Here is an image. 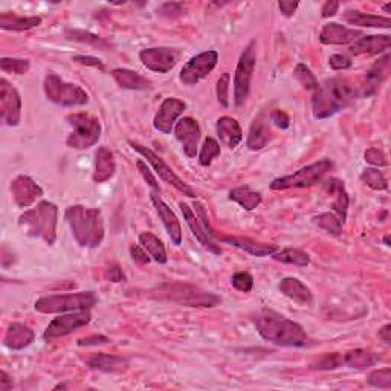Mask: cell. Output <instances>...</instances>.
<instances>
[{
  "label": "cell",
  "mask_w": 391,
  "mask_h": 391,
  "mask_svg": "<svg viewBox=\"0 0 391 391\" xmlns=\"http://www.w3.org/2000/svg\"><path fill=\"white\" fill-rule=\"evenodd\" d=\"M253 322L264 341H269L280 347H293L301 349L311 344V338L298 322L291 321L269 309L257 312L253 316Z\"/></svg>",
  "instance_id": "6da1fadb"
},
{
  "label": "cell",
  "mask_w": 391,
  "mask_h": 391,
  "mask_svg": "<svg viewBox=\"0 0 391 391\" xmlns=\"http://www.w3.org/2000/svg\"><path fill=\"white\" fill-rule=\"evenodd\" d=\"M356 100V91L345 78H330L318 86L312 98L316 120H326Z\"/></svg>",
  "instance_id": "7a4b0ae2"
},
{
  "label": "cell",
  "mask_w": 391,
  "mask_h": 391,
  "mask_svg": "<svg viewBox=\"0 0 391 391\" xmlns=\"http://www.w3.org/2000/svg\"><path fill=\"white\" fill-rule=\"evenodd\" d=\"M64 216L71 226L72 235L80 246L98 248L104 240V220H102L100 210L73 205L66 210Z\"/></svg>",
  "instance_id": "3957f363"
},
{
  "label": "cell",
  "mask_w": 391,
  "mask_h": 391,
  "mask_svg": "<svg viewBox=\"0 0 391 391\" xmlns=\"http://www.w3.org/2000/svg\"><path fill=\"white\" fill-rule=\"evenodd\" d=\"M58 208L53 202L43 201L35 208L25 211L19 217V225L28 235L39 237L48 245H54L57 240Z\"/></svg>",
  "instance_id": "277c9868"
},
{
  "label": "cell",
  "mask_w": 391,
  "mask_h": 391,
  "mask_svg": "<svg viewBox=\"0 0 391 391\" xmlns=\"http://www.w3.org/2000/svg\"><path fill=\"white\" fill-rule=\"evenodd\" d=\"M153 297L172 301L187 307H214L222 302V298L201 287L187 283H165L152 291Z\"/></svg>",
  "instance_id": "5b68a950"
},
{
  "label": "cell",
  "mask_w": 391,
  "mask_h": 391,
  "mask_svg": "<svg viewBox=\"0 0 391 391\" xmlns=\"http://www.w3.org/2000/svg\"><path fill=\"white\" fill-rule=\"evenodd\" d=\"M97 295L93 292H75L48 295L35 301V311L40 313L53 315L75 311H91L97 304Z\"/></svg>",
  "instance_id": "8992f818"
},
{
  "label": "cell",
  "mask_w": 391,
  "mask_h": 391,
  "mask_svg": "<svg viewBox=\"0 0 391 391\" xmlns=\"http://www.w3.org/2000/svg\"><path fill=\"white\" fill-rule=\"evenodd\" d=\"M43 89L49 101L55 102L57 106L63 107H77V106H84L89 101L86 91L83 87L77 84L66 83L55 73H48L43 83Z\"/></svg>",
  "instance_id": "52a82bcc"
},
{
  "label": "cell",
  "mask_w": 391,
  "mask_h": 391,
  "mask_svg": "<svg viewBox=\"0 0 391 391\" xmlns=\"http://www.w3.org/2000/svg\"><path fill=\"white\" fill-rule=\"evenodd\" d=\"M72 125V134L68 136V147L75 150H86L98 143L101 136V124L97 118L87 113H73L68 116Z\"/></svg>",
  "instance_id": "ba28073f"
},
{
  "label": "cell",
  "mask_w": 391,
  "mask_h": 391,
  "mask_svg": "<svg viewBox=\"0 0 391 391\" xmlns=\"http://www.w3.org/2000/svg\"><path fill=\"white\" fill-rule=\"evenodd\" d=\"M334 164L329 159H321L315 164L300 168L298 172L293 174L283 176V178H277L271 182L272 190H289V188H306L312 187L315 183H318L324 176L330 172Z\"/></svg>",
  "instance_id": "9c48e42d"
},
{
  "label": "cell",
  "mask_w": 391,
  "mask_h": 391,
  "mask_svg": "<svg viewBox=\"0 0 391 391\" xmlns=\"http://www.w3.org/2000/svg\"><path fill=\"white\" fill-rule=\"evenodd\" d=\"M255 42H251L240 55L237 63V69L234 73V102L237 106L245 104V101L249 95L251 80L255 69Z\"/></svg>",
  "instance_id": "30bf717a"
},
{
  "label": "cell",
  "mask_w": 391,
  "mask_h": 391,
  "mask_svg": "<svg viewBox=\"0 0 391 391\" xmlns=\"http://www.w3.org/2000/svg\"><path fill=\"white\" fill-rule=\"evenodd\" d=\"M129 144L131 145V149H134L135 152H138L139 154H143V156L147 159V162L153 167L154 172L158 173L159 178L162 181H165L167 183H170V185H173L176 190H179L183 196H188V197H194L196 193H194V190L191 188L188 183L183 182L178 174H176L172 168H170L164 159L159 158L156 153H154L153 150L150 149H147V147L141 145V144H138V143H134V141H129Z\"/></svg>",
  "instance_id": "8fae6325"
},
{
  "label": "cell",
  "mask_w": 391,
  "mask_h": 391,
  "mask_svg": "<svg viewBox=\"0 0 391 391\" xmlns=\"http://www.w3.org/2000/svg\"><path fill=\"white\" fill-rule=\"evenodd\" d=\"M217 62H219L217 51H205V53H201L196 57L190 58L181 69L179 73L181 83H183L185 86L197 84L199 81L210 75L214 68H216Z\"/></svg>",
  "instance_id": "7c38bea8"
},
{
  "label": "cell",
  "mask_w": 391,
  "mask_h": 391,
  "mask_svg": "<svg viewBox=\"0 0 391 391\" xmlns=\"http://www.w3.org/2000/svg\"><path fill=\"white\" fill-rule=\"evenodd\" d=\"M0 116L10 127H16L21 120V97L6 78L0 80Z\"/></svg>",
  "instance_id": "4fadbf2b"
},
{
  "label": "cell",
  "mask_w": 391,
  "mask_h": 391,
  "mask_svg": "<svg viewBox=\"0 0 391 391\" xmlns=\"http://www.w3.org/2000/svg\"><path fill=\"white\" fill-rule=\"evenodd\" d=\"M91 312L89 311H75L68 315H62L58 318H54L49 322V326L45 330V335L43 338L49 341V339L62 338L72 334L81 327L87 326L91 322Z\"/></svg>",
  "instance_id": "5bb4252c"
},
{
  "label": "cell",
  "mask_w": 391,
  "mask_h": 391,
  "mask_svg": "<svg viewBox=\"0 0 391 391\" xmlns=\"http://www.w3.org/2000/svg\"><path fill=\"white\" fill-rule=\"evenodd\" d=\"M143 64L147 69L158 73H167L178 63V51L172 48H149L139 53Z\"/></svg>",
  "instance_id": "9a60e30c"
},
{
  "label": "cell",
  "mask_w": 391,
  "mask_h": 391,
  "mask_svg": "<svg viewBox=\"0 0 391 391\" xmlns=\"http://www.w3.org/2000/svg\"><path fill=\"white\" fill-rule=\"evenodd\" d=\"M174 135L176 139L181 143L183 153L187 154L190 159L196 158L199 139H201V127L196 120L190 116L182 118L174 125Z\"/></svg>",
  "instance_id": "2e32d148"
},
{
  "label": "cell",
  "mask_w": 391,
  "mask_h": 391,
  "mask_svg": "<svg viewBox=\"0 0 391 391\" xmlns=\"http://www.w3.org/2000/svg\"><path fill=\"white\" fill-rule=\"evenodd\" d=\"M185 107H187L185 102L178 98H167L162 101L158 113L153 120L154 129L165 135L172 134V130L176 125V121H178V118L183 113Z\"/></svg>",
  "instance_id": "e0dca14e"
},
{
  "label": "cell",
  "mask_w": 391,
  "mask_h": 391,
  "mask_svg": "<svg viewBox=\"0 0 391 391\" xmlns=\"http://www.w3.org/2000/svg\"><path fill=\"white\" fill-rule=\"evenodd\" d=\"M11 193L17 206L28 208L29 205H33L34 202H37V199L43 196V190L29 176L21 174L11 182Z\"/></svg>",
  "instance_id": "ac0fdd59"
},
{
  "label": "cell",
  "mask_w": 391,
  "mask_h": 391,
  "mask_svg": "<svg viewBox=\"0 0 391 391\" xmlns=\"http://www.w3.org/2000/svg\"><path fill=\"white\" fill-rule=\"evenodd\" d=\"M391 46V37L385 35H363L356 42H353L349 53L352 55H378L387 53Z\"/></svg>",
  "instance_id": "d6986e66"
},
{
  "label": "cell",
  "mask_w": 391,
  "mask_h": 391,
  "mask_svg": "<svg viewBox=\"0 0 391 391\" xmlns=\"http://www.w3.org/2000/svg\"><path fill=\"white\" fill-rule=\"evenodd\" d=\"M361 37H363V33L356 31V29L345 28L339 24H327L321 29L320 42L322 45H352Z\"/></svg>",
  "instance_id": "ffe728a7"
},
{
  "label": "cell",
  "mask_w": 391,
  "mask_h": 391,
  "mask_svg": "<svg viewBox=\"0 0 391 391\" xmlns=\"http://www.w3.org/2000/svg\"><path fill=\"white\" fill-rule=\"evenodd\" d=\"M152 202L154 205V208H156V212L159 219L162 220V224H164L165 230L170 235V239L174 243V245H181L182 243V228L178 217H176V214L172 211V208L167 203H164V201L159 197L158 193H153L152 191Z\"/></svg>",
  "instance_id": "44dd1931"
},
{
  "label": "cell",
  "mask_w": 391,
  "mask_h": 391,
  "mask_svg": "<svg viewBox=\"0 0 391 391\" xmlns=\"http://www.w3.org/2000/svg\"><path fill=\"white\" fill-rule=\"evenodd\" d=\"M278 289L284 295V297L291 298L295 302H298V304L309 306V304H312V301H313V295L311 289H309V287L302 283L301 280L295 278V277L283 278L278 284Z\"/></svg>",
  "instance_id": "7402d4cb"
},
{
  "label": "cell",
  "mask_w": 391,
  "mask_h": 391,
  "mask_svg": "<svg viewBox=\"0 0 391 391\" xmlns=\"http://www.w3.org/2000/svg\"><path fill=\"white\" fill-rule=\"evenodd\" d=\"M179 206H181V210H182L183 219H185V222H187V225L190 226L191 233H193V234L196 235V239L202 243L203 248H206V249L210 251V253L216 254V255L222 254V249H220V248L216 245V243H214V242L211 240L210 235L206 234V231L203 230L201 220H199L197 216H196V212H194L193 210H191L187 203H183V202H181Z\"/></svg>",
  "instance_id": "603a6c76"
},
{
  "label": "cell",
  "mask_w": 391,
  "mask_h": 391,
  "mask_svg": "<svg viewBox=\"0 0 391 391\" xmlns=\"http://www.w3.org/2000/svg\"><path fill=\"white\" fill-rule=\"evenodd\" d=\"M34 331L21 322L10 324L3 336V344L11 350H24L34 343Z\"/></svg>",
  "instance_id": "cb8c5ba5"
},
{
  "label": "cell",
  "mask_w": 391,
  "mask_h": 391,
  "mask_svg": "<svg viewBox=\"0 0 391 391\" xmlns=\"http://www.w3.org/2000/svg\"><path fill=\"white\" fill-rule=\"evenodd\" d=\"M217 136L220 143L225 144L228 149H235L243 139V131L240 124L231 116H222L217 120L216 124Z\"/></svg>",
  "instance_id": "d4e9b609"
},
{
  "label": "cell",
  "mask_w": 391,
  "mask_h": 391,
  "mask_svg": "<svg viewBox=\"0 0 391 391\" xmlns=\"http://www.w3.org/2000/svg\"><path fill=\"white\" fill-rule=\"evenodd\" d=\"M269 135H271L269 118L264 113H260L255 118L254 122L251 124L248 141H246L248 149L253 152L262 150L263 147H266L269 141Z\"/></svg>",
  "instance_id": "484cf974"
},
{
  "label": "cell",
  "mask_w": 391,
  "mask_h": 391,
  "mask_svg": "<svg viewBox=\"0 0 391 391\" xmlns=\"http://www.w3.org/2000/svg\"><path fill=\"white\" fill-rule=\"evenodd\" d=\"M116 172L115 156L107 147H100L95 153V172H93V182L102 183L113 178Z\"/></svg>",
  "instance_id": "4316f807"
},
{
  "label": "cell",
  "mask_w": 391,
  "mask_h": 391,
  "mask_svg": "<svg viewBox=\"0 0 391 391\" xmlns=\"http://www.w3.org/2000/svg\"><path fill=\"white\" fill-rule=\"evenodd\" d=\"M390 60H391V55L387 53L382 58H379L378 62H376L372 69L367 72V80H365V91L364 93L367 95H373L379 91L381 84L385 81V78L388 77L390 73Z\"/></svg>",
  "instance_id": "83f0119b"
},
{
  "label": "cell",
  "mask_w": 391,
  "mask_h": 391,
  "mask_svg": "<svg viewBox=\"0 0 391 391\" xmlns=\"http://www.w3.org/2000/svg\"><path fill=\"white\" fill-rule=\"evenodd\" d=\"M225 243H230V245L239 248L245 253L254 255V257H268V255H274L277 253V246L275 245H266V243H258L253 239L248 237H222L220 239Z\"/></svg>",
  "instance_id": "f1b7e54d"
},
{
  "label": "cell",
  "mask_w": 391,
  "mask_h": 391,
  "mask_svg": "<svg viewBox=\"0 0 391 391\" xmlns=\"http://www.w3.org/2000/svg\"><path fill=\"white\" fill-rule=\"evenodd\" d=\"M87 365H89L92 370L115 373V372L125 370L129 363L127 359H124L121 356L107 355V353H95V355L87 359Z\"/></svg>",
  "instance_id": "f546056e"
},
{
  "label": "cell",
  "mask_w": 391,
  "mask_h": 391,
  "mask_svg": "<svg viewBox=\"0 0 391 391\" xmlns=\"http://www.w3.org/2000/svg\"><path fill=\"white\" fill-rule=\"evenodd\" d=\"M112 77L115 78V81L124 89H130V91H145L150 87V81L147 80L145 77H143L141 73H138L135 71L130 69H124V68H118L112 71Z\"/></svg>",
  "instance_id": "4dcf8cb0"
},
{
  "label": "cell",
  "mask_w": 391,
  "mask_h": 391,
  "mask_svg": "<svg viewBox=\"0 0 391 391\" xmlns=\"http://www.w3.org/2000/svg\"><path fill=\"white\" fill-rule=\"evenodd\" d=\"M326 190L331 196H335V201H334V210L338 214V217L343 220V224L345 222L347 219V211H349V203H350V199L349 194H347L345 187H344V182H341L339 179H329L326 182Z\"/></svg>",
  "instance_id": "1f68e13d"
},
{
  "label": "cell",
  "mask_w": 391,
  "mask_h": 391,
  "mask_svg": "<svg viewBox=\"0 0 391 391\" xmlns=\"http://www.w3.org/2000/svg\"><path fill=\"white\" fill-rule=\"evenodd\" d=\"M40 24L42 17L37 16L24 17L17 16V14L14 12H2V16H0V28L5 29V31H28V29L39 26Z\"/></svg>",
  "instance_id": "d6a6232c"
},
{
  "label": "cell",
  "mask_w": 391,
  "mask_h": 391,
  "mask_svg": "<svg viewBox=\"0 0 391 391\" xmlns=\"http://www.w3.org/2000/svg\"><path fill=\"white\" fill-rule=\"evenodd\" d=\"M344 20L347 21V24L355 25V26H363V28L388 29L391 26V19L390 17L373 16V14H365V12H359V11L345 12Z\"/></svg>",
  "instance_id": "836d02e7"
},
{
  "label": "cell",
  "mask_w": 391,
  "mask_h": 391,
  "mask_svg": "<svg viewBox=\"0 0 391 391\" xmlns=\"http://www.w3.org/2000/svg\"><path fill=\"white\" fill-rule=\"evenodd\" d=\"M139 245H141L147 254H149L154 262H158L161 264L167 263L168 257H167V251L164 243H162L156 235L152 233H141L139 234Z\"/></svg>",
  "instance_id": "e575fe53"
},
{
  "label": "cell",
  "mask_w": 391,
  "mask_h": 391,
  "mask_svg": "<svg viewBox=\"0 0 391 391\" xmlns=\"http://www.w3.org/2000/svg\"><path fill=\"white\" fill-rule=\"evenodd\" d=\"M378 361H379V356L376 355V353L364 350V349L350 350L344 356V364L352 368H356V370H365V368H370L378 364Z\"/></svg>",
  "instance_id": "d590c367"
},
{
  "label": "cell",
  "mask_w": 391,
  "mask_h": 391,
  "mask_svg": "<svg viewBox=\"0 0 391 391\" xmlns=\"http://www.w3.org/2000/svg\"><path fill=\"white\" fill-rule=\"evenodd\" d=\"M230 199L233 202L239 203L243 210L253 211L262 203V194L257 193L251 187H237L230 193Z\"/></svg>",
  "instance_id": "8d00e7d4"
},
{
  "label": "cell",
  "mask_w": 391,
  "mask_h": 391,
  "mask_svg": "<svg viewBox=\"0 0 391 391\" xmlns=\"http://www.w3.org/2000/svg\"><path fill=\"white\" fill-rule=\"evenodd\" d=\"M272 257H274V260L277 262L293 264V266H300V268H306L307 264L311 263V257H309L304 251L293 249V248L280 251V253H275Z\"/></svg>",
  "instance_id": "74e56055"
},
{
  "label": "cell",
  "mask_w": 391,
  "mask_h": 391,
  "mask_svg": "<svg viewBox=\"0 0 391 391\" xmlns=\"http://www.w3.org/2000/svg\"><path fill=\"white\" fill-rule=\"evenodd\" d=\"M66 37L71 40L86 43V45H92L102 51H107L110 48L109 42L101 39L100 35H95L92 33H86V31H80V29H68V31H66Z\"/></svg>",
  "instance_id": "f35d334b"
},
{
  "label": "cell",
  "mask_w": 391,
  "mask_h": 391,
  "mask_svg": "<svg viewBox=\"0 0 391 391\" xmlns=\"http://www.w3.org/2000/svg\"><path fill=\"white\" fill-rule=\"evenodd\" d=\"M361 181L367 183L370 188L378 190V191H383L388 188V182L385 179V176H383V173L379 172L378 168L364 170L363 174H361Z\"/></svg>",
  "instance_id": "ab89813d"
},
{
  "label": "cell",
  "mask_w": 391,
  "mask_h": 391,
  "mask_svg": "<svg viewBox=\"0 0 391 391\" xmlns=\"http://www.w3.org/2000/svg\"><path fill=\"white\" fill-rule=\"evenodd\" d=\"M315 222L321 226L324 231H327L334 235H339L343 233V220L339 219L334 212H324L315 217Z\"/></svg>",
  "instance_id": "60d3db41"
},
{
  "label": "cell",
  "mask_w": 391,
  "mask_h": 391,
  "mask_svg": "<svg viewBox=\"0 0 391 391\" xmlns=\"http://www.w3.org/2000/svg\"><path fill=\"white\" fill-rule=\"evenodd\" d=\"M220 156V145L212 138H206L202 145V150L199 153V164L203 167L211 165V162Z\"/></svg>",
  "instance_id": "b9f144b4"
},
{
  "label": "cell",
  "mask_w": 391,
  "mask_h": 391,
  "mask_svg": "<svg viewBox=\"0 0 391 391\" xmlns=\"http://www.w3.org/2000/svg\"><path fill=\"white\" fill-rule=\"evenodd\" d=\"M293 77L300 81V84L304 87L307 91H316L318 89V81H316L312 71L307 68L304 63H298L297 68H295Z\"/></svg>",
  "instance_id": "7bdbcfd3"
},
{
  "label": "cell",
  "mask_w": 391,
  "mask_h": 391,
  "mask_svg": "<svg viewBox=\"0 0 391 391\" xmlns=\"http://www.w3.org/2000/svg\"><path fill=\"white\" fill-rule=\"evenodd\" d=\"M31 68L28 60H24V58H6L3 57L0 60V69H2L5 73H16V75H24Z\"/></svg>",
  "instance_id": "ee69618b"
},
{
  "label": "cell",
  "mask_w": 391,
  "mask_h": 391,
  "mask_svg": "<svg viewBox=\"0 0 391 391\" xmlns=\"http://www.w3.org/2000/svg\"><path fill=\"white\" fill-rule=\"evenodd\" d=\"M367 382L372 387L382 388V390H390L391 388V368H379V370H373L368 374Z\"/></svg>",
  "instance_id": "f6af8a7d"
},
{
  "label": "cell",
  "mask_w": 391,
  "mask_h": 391,
  "mask_svg": "<svg viewBox=\"0 0 391 391\" xmlns=\"http://www.w3.org/2000/svg\"><path fill=\"white\" fill-rule=\"evenodd\" d=\"M344 364V358L339 353H326L312 364L316 370H336Z\"/></svg>",
  "instance_id": "bcb514c9"
},
{
  "label": "cell",
  "mask_w": 391,
  "mask_h": 391,
  "mask_svg": "<svg viewBox=\"0 0 391 391\" xmlns=\"http://www.w3.org/2000/svg\"><path fill=\"white\" fill-rule=\"evenodd\" d=\"M231 284L235 287V289L240 291V292H251L253 291V286H254V280L253 275L249 274V272H235V274L231 277Z\"/></svg>",
  "instance_id": "7dc6e473"
},
{
  "label": "cell",
  "mask_w": 391,
  "mask_h": 391,
  "mask_svg": "<svg viewBox=\"0 0 391 391\" xmlns=\"http://www.w3.org/2000/svg\"><path fill=\"white\" fill-rule=\"evenodd\" d=\"M230 80L231 75L225 72L217 81V100L224 107L230 106Z\"/></svg>",
  "instance_id": "c3c4849f"
},
{
  "label": "cell",
  "mask_w": 391,
  "mask_h": 391,
  "mask_svg": "<svg viewBox=\"0 0 391 391\" xmlns=\"http://www.w3.org/2000/svg\"><path fill=\"white\" fill-rule=\"evenodd\" d=\"M136 167H138V170H139V173H141V174H143L144 181H145L147 183H149V185L152 187L153 193H158V194H161V188H159V183H158L156 178H154V176L152 174L150 168H149V167H147L145 162H144L143 159H139V161L136 162Z\"/></svg>",
  "instance_id": "681fc988"
},
{
  "label": "cell",
  "mask_w": 391,
  "mask_h": 391,
  "mask_svg": "<svg viewBox=\"0 0 391 391\" xmlns=\"http://www.w3.org/2000/svg\"><path fill=\"white\" fill-rule=\"evenodd\" d=\"M365 161L374 167H385L388 164L385 153L378 149V147H372V149L365 152Z\"/></svg>",
  "instance_id": "f907efd6"
},
{
  "label": "cell",
  "mask_w": 391,
  "mask_h": 391,
  "mask_svg": "<svg viewBox=\"0 0 391 391\" xmlns=\"http://www.w3.org/2000/svg\"><path fill=\"white\" fill-rule=\"evenodd\" d=\"M271 118V121L274 122L278 129H289V125H291V118L289 115H287L286 112H283V110H280V109H274L271 112L269 115Z\"/></svg>",
  "instance_id": "816d5d0a"
},
{
  "label": "cell",
  "mask_w": 391,
  "mask_h": 391,
  "mask_svg": "<svg viewBox=\"0 0 391 391\" xmlns=\"http://www.w3.org/2000/svg\"><path fill=\"white\" fill-rule=\"evenodd\" d=\"M329 64L334 71H345L352 68V60L343 54H335L329 58Z\"/></svg>",
  "instance_id": "f5cc1de1"
},
{
  "label": "cell",
  "mask_w": 391,
  "mask_h": 391,
  "mask_svg": "<svg viewBox=\"0 0 391 391\" xmlns=\"http://www.w3.org/2000/svg\"><path fill=\"white\" fill-rule=\"evenodd\" d=\"M130 254L134 262L138 264H149L150 263V257L147 254V251L141 246V245H134L130 248Z\"/></svg>",
  "instance_id": "db71d44e"
},
{
  "label": "cell",
  "mask_w": 391,
  "mask_h": 391,
  "mask_svg": "<svg viewBox=\"0 0 391 391\" xmlns=\"http://www.w3.org/2000/svg\"><path fill=\"white\" fill-rule=\"evenodd\" d=\"M183 11L185 10H183V5L181 3H164L158 10V12H161L162 16H168V17H174L176 12H178V16H181Z\"/></svg>",
  "instance_id": "11a10c76"
},
{
  "label": "cell",
  "mask_w": 391,
  "mask_h": 391,
  "mask_svg": "<svg viewBox=\"0 0 391 391\" xmlns=\"http://www.w3.org/2000/svg\"><path fill=\"white\" fill-rule=\"evenodd\" d=\"M106 277L109 282H112V283H121V282H125V275H124V272L121 271L120 266H116V264H112V266H109L107 271H106Z\"/></svg>",
  "instance_id": "9f6ffc18"
},
{
  "label": "cell",
  "mask_w": 391,
  "mask_h": 391,
  "mask_svg": "<svg viewBox=\"0 0 391 391\" xmlns=\"http://www.w3.org/2000/svg\"><path fill=\"white\" fill-rule=\"evenodd\" d=\"M73 62H77V63H80V64L92 66V68L104 69V63H102V62L100 60V58L89 57V55H77V57H73Z\"/></svg>",
  "instance_id": "6f0895ef"
},
{
  "label": "cell",
  "mask_w": 391,
  "mask_h": 391,
  "mask_svg": "<svg viewBox=\"0 0 391 391\" xmlns=\"http://www.w3.org/2000/svg\"><path fill=\"white\" fill-rule=\"evenodd\" d=\"M109 343V338L104 335H91L86 338L78 339V345L80 347H89V345H98V344H106Z\"/></svg>",
  "instance_id": "680465c9"
},
{
  "label": "cell",
  "mask_w": 391,
  "mask_h": 391,
  "mask_svg": "<svg viewBox=\"0 0 391 391\" xmlns=\"http://www.w3.org/2000/svg\"><path fill=\"white\" fill-rule=\"evenodd\" d=\"M298 2H289V0H282V2H278V8L282 11L286 17H291L295 14L298 8Z\"/></svg>",
  "instance_id": "91938a15"
},
{
  "label": "cell",
  "mask_w": 391,
  "mask_h": 391,
  "mask_svg": "<svg viewBox=\"0 0 391 391\" xmlns=\"http://www.w3.org/2000/svg\"><path fill=\"white\" fill-rule=\"evenodd\" d=\"M338 10H339V2H335V0H329V2H326V3H324V6H322L321 16L324 19L331 17V16H335V14L338 12Z\"/></svg>",
  "instance_id": "94428289"
},
{
  "label": "cell",
  "mask_w": 391,
  "mask_h": 391,
  "mask_svg": "<svg viewBox=\"0 0 391 391\" xmlns=\"http://www.w3.org/2000/svg\"><path fill=\"white\" fill-rule=\"evenodd\" d=\"M12 388V379L5 370L0 372V391H10Z\"/></svg>",
  "instance_id": "6125c7cd"
},
{
  "label": "cell",
  "mask_w": 391,
  "mask_h": 391,
  "mask_svg": "<svg viewBox=\"0 0 391 391\" xmlns=\"http://www.w3.org/2000/svg\"><path fill=\"white\" fill-rule=\"evenodd\" d=\"M379 338L385 344L391 343V324H385V326L379 329Z\"/></svg>",
  "instance_id": "be15d7a7"
},
{
  "label": "cell",
  "mask_w": 391,
  "mask_h": 391,
  "mask_svg": "<svg viewBox=\"0 0 391 391\" xmlns=\"http://www.w3.org/2000/svg\"><path fill=\"white\" fill-rule=\"evenodd\" d=\"M382 8H383V11H385V12H390V10H391V3L383 5V6H382Z\"/></svg>",
  "instance_id": "e7e4bbea"
},
{
  "label": "cell",
  "mask_w": 391,
  "mask_h": 391,
  "mask_svg": "<svg viewBox=\"0 0 391 391\" xmlns=\"http://www.w3.org/2000/svg\"><path fill=\"white\" fill-rule=\"evenodd\" d=\"M383 243H385L387 246H390V235L388 234L385 235V237H383Z\"/></svg>",
  "instance_id": "03108f58"
}]
</instances>
